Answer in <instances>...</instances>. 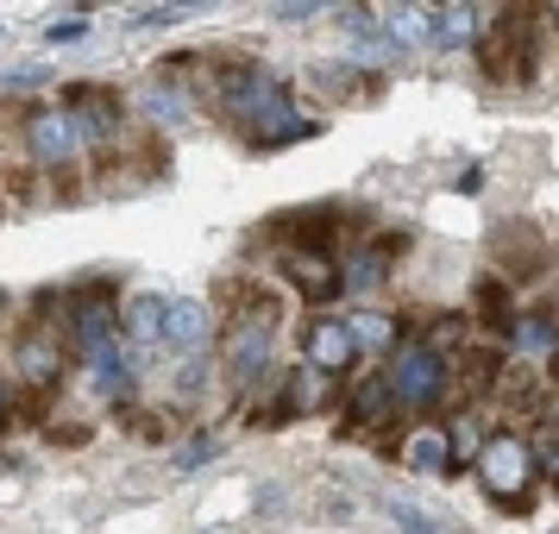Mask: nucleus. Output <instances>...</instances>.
Instances as JSON below:
<instances>
[{"label":"nucleus","instance_id":"obj_22","mask_svg":"<svg viewBox=\"0 0 559 534\" xmlns=\"http://www.w3.org/2000/svg\"><path fill=\"white\" fill-rule=\"evenodd\" d=\"M447 447H453V459H478V428H472V422H465V415H459L453 428H447Z\"/></svg>","mask_w":559,"mask_h":534},{"label":"nucleus","instance_id":"obj_4","mask_svg":"<svg viewBox=\"0 0 559 534\" xmlns=\"http://www.w3.org/2000/svg\"><path fill=\"white\" fill-rule=\"evenodd\" d=\"M264 371H271V308H246L227 328V378L252 390Z\"/></svg>","mask_w":559,"mask_h":534},{"label":"nucleus","instance_id":"obj_9","mask_svg":"<svg viewBox=\"0 0 559 534\" xmlns=\"http://www.w3.org/2000/svg\"><path fill=\"white\" fill-rule=\"evenodd\" d=\"M13 358H20V378L38 383V390H51V383L63 378V340H57L51 321H38V328L20 333V353Z\"/></svg>","mask_w":559,"mask_h":534},{"label":"nucleus","instance_id":"obj_13","mask_svg":"<svg viewBox=\"0 0 559 534\" xmlns=\"http://www.w3.org/2000/svg\"><path fill=\"white\" fill-rule=\"evenodd\" d=\"M509 340H515V353H528V358H554L559 353V321L554 315H515V321H509Z\"/></svg>","mask_w":559,"mask_h":534},{"label":"nucleus","instance_id":"obj_25","mask_svg":"<svg viewBox=\"0 0 559 534\" xmlns=\"http://www.w3.org/2000/svg\"><path fill=\"white\" fill-rule=\"evenodd\" d=\"M490 378H497V353H472L465 358V390H484Z\"/></svg>","mask_w":559,"mask_h":534},{"label":"nucleus","instance_id":"obj_5","mask_svg":"<svg viewBox=\"0 0 559 534\" xmlns=\"http://www.w3.org/2000/svg\"><path fill=\"white\" fill-rule=\"evenodd\" d=\"M26 152H32L38 170H63V164H76L82 132H76V120L63 114V102L32 107V114H26Z\"/></svg>","mask_w":559,"mask_h":534},{"label":"nucleus","instance_id":"obj_23","mask_svg":"<svg viewBox=\"0 0 559 534\" xmlns=\"http://www.w3.org/2000/svg\"><path fill=\"white\" fill-rule=\"evenodd\" d=\"M390 515H396V529H403V534H453V529H440L433 515H421V509H408V503H396Z\"/></svg>","mask_w":559,"mask_h":534},{"label":"nucleus","instance_id":"obj_19","mask_svg":"<svg viewBox=\"0 0 559 534\" xmlns=\"http://www.w3.org/2000/svg\"><path fill=\"white\" fill-rule=\"evenodd\" d=\"M383 32H390L396 45H421V38H433V13L428 7H390Z\"/></svg>","mask_w":559,"mask_h":534},{"label":"nucleus","instance_id":"obj_10","mask_svg":"<svg viewBox=\"0 0 559 534\" xmlns=\"http://www.w3.org/2000/svg\"><path fill=\"white\" fill-rule=\"evenodd\" d=\"M164 315H170L164 296H139V302H127V315H120V346H132L139 358L157 353V340H164Z\"/></svg>","mask_w":559,"mask_h":534},{"label":"nucleus","instance_id":"obj_18","mask_svg":"<svg viewBox=\"0 0 559 534\" xmlns=\"http://www.w3.org/2000/svg\"><path fill=\"white\" fill-rule=\"evenodd\" d=\"M390 408H396V396H390V383H383V378H365V383L353 390V415L365 422V428L390 422Z\"/></svg>","mask_w":559,"mask_h":534},{"label":"nucleus","instance_id":"obj_1","mask_svg":"<svg viewBox=\"0 0 559 534\" xmlns=\"http://www.w3.org/2000/svg\"><path fill=\"white\" fill-rule=\"evenodd\" d=\"M214 102H221L227 120L246 127V139H252L258 152H277V145H296V139H314V132H321L308 114H296V95H289L271 70H258V63H233V70H221Z\"/></svg>","mask_w":559,"mask_h":534},{"label":"nucleus","instance_id":"obj_24","mask_svg":"<svg viewBox=\"0 0 559 534\" xmlns=\"http://www.w3.org/2000/svg\"><path fill=\"white\" fill-rule=\"evenodd\" d=\"M214 447H221L214 434H195V440L177 453V472H202V459H214Z\"/></svg>","mask_w":559,"mask_h":534},{"label":"nucleus","instance_id":"obj_16","mask_svg":"<svg viewBox=\"0 0 559 534\" xmlns=\"http://www.w3.org/2000/svg\"><path fill=\"white\" fill-rule=\"evenodd\" d=\"M403 459H408V472L433 478V472H447V465H453V447H447V434H440V428H421V434H408Z\"/></svg>","mask_w":559,"mask_h":534},{"label":"nucleus","instance_id":"obj_26","mask_svg":"<svg viewBox=\"0 0 559 534\" xmlns=\"http://www.w3.org/2000/svg\"><path fill=\"white\" fill-rule=\"evenodd\" d=\"M82 32H88V20H51L45 38H51V45H70V38H82Z\"/></svg>","mask_w":559,"mask_h":534},{"label":"nucleus","instance_id":"obj_3","mask_svg":"<svg viewBox=\"0 0 559 534\" xmlns=\"http://www.w3.org/2000/svg\"><path fill=\"white\" fill-rule=\"evenodd\" d=\"M478 484L497 497V503H522L534 484V447L522 440V434H490L478 447Z\"/></svg>","mask_w":559,"mask_h":534},{"label":"nucleus","instance_id":"obj_15","mask_svg":"<svg viewBox=\"0 0 559 534\" xmlns=\"http://www.w3.org/2000/svg\"><path fill=\"white\" fill-rule=\"evenodd\" d=\"M433 13V38L447 45V51H459V45H472L484 26V7H428Z\"/></svg>","mask_w":559,"mask_h":534},{"label":"nucleus","instance_id":"obj_2","mask_svg":"<svg viewBox=\"0 0 559 534\" xmlns=\"http://www.w3.org/2000/svg\"><path fill=\"white\" fill-rule=\"evenodd\" d=\"M383 383H390L396 408H433L447 396V383H453V365H447V353H433L428 340H408V346L390 353Z\"/></svg>","mask_w":559,"mask_h":534},{"label":"nucleus","instance_id":"obj_27","mask_svg":"<svg viewBox=\"0 0 559 534\" xmlns=\"http://www.w3.org/2000/svg\"><path fill=\"white\" fill-rule=\"evenodd\" d=\"M7 403H13V396H7V378H0V422H7Z\"/></svg>","mask_w":559,"mask_h":534},{"label":"nucleus","instance_id":"obj_7","mask_svg":"<svg viewBox=\"0 0 559 534\" xmlns=\"http://www.w3.org/2000/svg\"><path fill=\"white\" fill-rule=\"evenodd\" d=\"M302 365L308 371H321V378H346L358 365V346L353 333H346V321H333V315H314L302 333Z\"/></svg>","mask_w":559,"mask_h":534},{"label":"nucleus","instance_id":"obj_14","mask_svg":"<svg viewBox=\"0 0 559 534\" xmlns=\"http://www.w3.org/2000/svg\"><path fill=\"white\" fill-rule=\"evenodd\" d=\"M346 333H353L358 353H396V315H383V308H358Z\"/></svg>","mask_w":559,"mask_h":534},{"label":"nucleus","instance_id":"obj_12","mask_svg":"<svg viewBox=\"0 0 559 534\" xmlns=\"http://www.w3.org/2000/svg\"><path fill=\"white\" fill-rule=\"evenodd\" d=\"M207 328H214V321H207V308L189 302V296H182V302H170V315H164V340H170V346H182V353H195V346L207 340Z\"/></svg>","mask_w":559,"mask_h":534},{"label":"nucleus","instance_id":"obj_11","mask_svg":"<svg viewBox=\"0 0 559 534\" xmlns=\"http://www.w3.org/2000/svg\"><path fill=\"white\" fill-rule=\"evenodd\" d=\"M403 246H408L403 233H390V239H378V246H365V252L340 271V277H346V289H358V296H365V289H378V283L390 277V258L403 252Z\"/></svg>","mask_w":559,"mask_h":534},{"label":"nucleus","instance_id":"obj_21","mask_svg":"<svg viewBox=\"0 0 559 534\" xmlns=\"http://www.w3.org/2000/svg\"><path fill=\"white\" fill-rule=\"evenodd\" d=\"M189 13H202V7H145L132 26L139 32H164V26H177V20H189Z\"/></svg>","mask_w":559,"mask_h":534},{"label":"nucleus","instance_id":"obj_17","mask_svg":"<svg viewBox=\"0 0 559 534\" xmlns=\"http://www.w3.org/2000/svg\"><path fill=\"white\" fill-rule=\"evenodd\" d=\"M145 107H152V120H164V127H182V120L195 114V95H189L177 76H164L152 88V102H145Z\"/></svg>","mask_w":559,"mask_h":534},{"label":"nucleus","instance_id":"obj_6","mask_svg":"<svg viewBox=\"0 0 559 534\" xmlns=\"http://www.w3.org/2000/svg\"><path fill=\"white\" fill-rule=\"evenodd\" d=\"M63 114L76 120L82 145H107V139L120 132V95H114V88H95V82L63 88Z\"/></svg>","mask_w":559,"mask_h":534},{"label":"nucleus","instance_id":"obj_20","mask_svg":"<svg viewBox=\"0 0 559 534\" xmlns=\"http://www.w3.org/2000/svg\"><path fill=\"white\" fill-rule=\"evenodd\" d=\"M478 308H484V321L509 328V321H515V308H509V283L503 277H484L478 283Z\"/></svg>","mask_w":559,"mask_h":534},{"label":"nucleus","instance_id":"obj_8","mask_svg":"<svg viewBox=\"0 0 559 534\" xmlns=\"http://www.w3.org/2000/svg\"><path fill=\"white\" fill-rule=\"evenodd\" d=\"M277 271L302 289L308 302H333V296L346 289V277H340V264L328 258V246H289Z\"/></svg>","mask_w":559,"mask_h":534}]
</instances>
